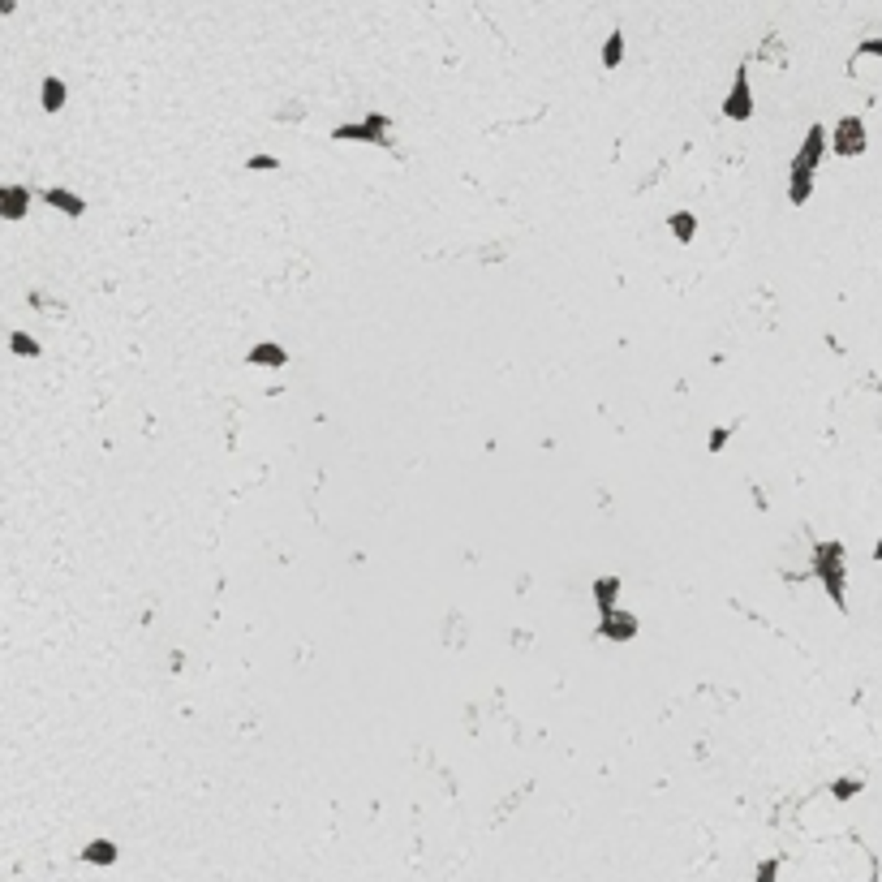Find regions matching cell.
Wrapping results in <instances>:
<instances>
[{"mask_svg": "<svg viewBox=\"0 0 882 882\" xmlns=\"http://www.w3.org/2000/svg\"><path fill=\"white\" fill-rule=\"evenodd\" d=\"M814 572L827 599H831L839 611H848V551L839 539H827V542H814Z\"/></svg>", "mask_w": 882, "mask_h": 882, "instance_id": "cell-1", "label": "cell"}, {"mask_svg": "<svg viewBox=\"0 0 882 882\" xmlns=\"http://www.w3.org/2000/svg\"><path fill=\"white\" fill-rule=\"evenodd\" d=\"M827 151H831V130H827V125H809L801 151H797L792 164H788V177H809V181H814V173L822 168V155H827Z\"/></svg>", "mask_w": 882, "mask_h": 882, "instance_id": "cell-2", "label": "cell"}, {"mask_svg": "<svg viewBox=\"0 0 882 882\" xmlns=\"http://www.w3.org/2000/svg\"><path fill=\"white\" fill-rule=\"evenodd\" d=\"M392 121L383 113H366L362 121H353V125H336L332 130V138L336 143H379V147H392Z\"/></svg>", "mask_w": 882, "mask_h": 882, "instance_id": "cell-3", "label": "cell"}, {"mask_svg": "<svg viewBox=\"0 0 882 882\" xmlns=\"http://www.w3.org/2000/svg\"><path fill=\"white\" fill-rule=\"evenodd\" d=\"M869 147V134H866V121L861 116H839L831 130V151L839 160H857V155H866Z\"/></svg>", "mask_w": 882, "mask_h": 882, "instance_id": "cell-4", "label": "cell"}, {"mask_svg": "<svg viewBox=\"0 0 882 882\" xmlns=\"http://www.w3.org/2000/svg\"><path fill=\"white\" fill-rule=\"evenodd\" d=\"M723 116L745 125L753 121V82H749V65H736V78H732V91L723 99Z\"/></svg>", "mask_w": 882, "mask_h": 882, "instance_id": "cell-5", "label": "cell"}, {"mask_svg": "<svg viewBox=\"0 0 882 882\" xmlns=\"http://www.w3.org/2000/svg\"><path fill=\"white\" fill-rule=\"evenodd\" d=\"M26 212H31V190L0 181V220H26Z\"/></svg>", "mask_w": 882, "mask_h": 882, "instance_id": "cell-6", "label": "cell"}, {"mask_svg": "<svg viewBox=\"0 0 882 882\" xmlns=\"http://www.w3.org/2000/svg\"><path fill=\"white\" fill-rule=\"evenodd\" d=\"M638 629H641L638 616L616 607L611 616H603V624H599V638H607V641H633V638H638Z\"/></svg>", "mask_w": 882, "mask_h": 882, "instance_id": "cell-7", "label": "cell"}, {"mask_svg": "<svg viewBox=\"0 0 882 882\" xmlns=\"http://www.w3.org/2000/svg\"><path fill=\"white\" fill-rule=\"evenodd\" d=\"M39 198L48 203V207H56L61 215H69V220H82L86 215V198L74 194V190H61V185H48V190H39Z\"/></svg>", "mask_w": 882, "mask_h": 882, "instance_id": "cell-8", "label": "cell"}, {"mask_svg": "<svg viewBox=\"0 0 882 882\" xmlns=\"http://www.w3.org/2000/svg\"><path fill=\"white\" fill-rule=\"evenodd\" d=\"M289 362V353H284V344L276 341H259L250 353H245V366H272V371H280Z\"/></svg>", "mask_w": 882, "mask_h": 882, "instance_id": "cell-9", "label": "cell"}, {"mask_svg": "<svg viewBox=\"0 0 882 882\" xmlns=\"http://www.w3.org/2000/svg\"><path fill=\"white\" fill-rule=\"evenodd\" d=\"M65 99H69L65 78L48 74V78H44V86H39V104H44V113H61V108H65Z\"/></svg>", "mask_w": 882, "mask_h": 882, "instance_id": "cell-10", "label": "cell"}, {"mask_svg": "<svg viewBox=\"0 0 882 882\" xmlns=\"http://www.w3.org/2000/svg\"><path fill=\"white\" fill-rule=\"evenodd\" d=\"M616 599H620V577H599V581H594V603H599L603 616L616 611Z\"/></svg>", "mask_w": 882, "mask_h": 882, "instance_id": "cell-11", "label": "cell"}, {"mask_svg": "<svg viewBox=\"0 0 882 882\" xmlns=\"http://www.w3.org/2000/svg\"><path fill=\"white\" fill-rule=\"evenodd\" d=\"M116 857H121V848H116L113 839H91V844L82 848V861H86V866H113Z\"/></svg>", "mask_w": 882, "mask_h": 882, "instance_id": "cell-12", "label": "cell"}, {"mask_svg": "<svg viewBox=\"0 0 882 882\" xmlns=\"http://www.w3.org/2000/svg\"><path fill=\"white\" fill-rule=\"evenodd\" d=\"M668 229H671V237H676V242H693V237H698V215H693V212H671L668 215Z\"/></svg>", "mask_w": 882, "mask_h": 882, "instance_id": "cell-13", "label": "cell"}, {"mask_svg": "<svg viewBox=\"0 0 882 882\" xmlns=\"http://www.w3.org/2000/svg\"><path fill=\"white\" fill-rule=\"evenodd\" d=\"M9 349H14L17 358H39L44 353V344L35 341L31 332H9Z\"/></svg>", "mask_w": 882, "mask_h": 882, "instance_id": "cell-14", "label": "cell"}, {"mask_svg": "<svg viewBox=\"0 0 882 882\" xmlns=\"http://www.w3.org/2000/svg\"><path fill=\"white\" fill-rule=\"evenodd\" d=\"M624 61V35L620 31H611L603 39V69H616Z\"/></svg>", "mask_w": 882, "mask_h": 882, "instance_id": "cell-15", "label": "cell"}, {"mask_svg": "<svg viewBox=\"0 0 882 882\" xmlns=\"http://www.w3.org/2000/svg\"><path fill=\"white\" fill-rule=\"evenodd\" d=\"M861 788H866L861 779H835V784H831V797H835V801H852Z\"/></svg>", "mask_w": 882, "mask_h": 882, "instance_id": "cell-16", "label": "cell"}, {"mask_svg": "<svg viewBox=\"0 0 882 882\" xmlns=\"http://www.w3.org/2000/svg\"><path fill=\"white\" fill-rule=\"evenodd\" d=\"M775 878H779V857H767L758 866V874H753V882H775Z\"/></svg>", "mask_w": 882, "mask_h": 882, "instance_id": "cell-17", "label": "cell"}, {"mask_svg": "<svg viewBox=\"0 0 882 882\" xmlns=\"http://www.w3.org/2000/svg\"><path fill=\"white\" fill-rule=\"evenodd\" d=\"M245 168H250V173H267V168L276 173L280 160H276V155H250V160H245Z\"/></svg>", "mask_w": 882, "mask_h": 882, "instance_id": "cell-18", "label": "cell"}, {"mask_svg": "<svg viewBox=\"0 0 882 882\" xmlns=\"http://www.w3.org/2000/svg\"><path fill=\"white\" fill-rule=\"evenodd\" d=\"M728 440H732V431H728V426H715V431H710V440H706V448H710V452H723Z\"/></svg>", "mask_w": 882, "mask_h": 882, "instance_id": "cell-19", "label": "cell"}, {"mask_svg": "<svg viewBox=\"0 0 882 882\" xmlns=\"http://www.w3.org/2000/svg\"><path fill=\"white\" fill-rule=\"evenodd\" d=\"M857 56H878L882 61V39H866V44L857 48Z\"/></svg>", "mask_w": 882, "mask_h": 882, "instance_id": "cell-20", "label": "cell"}, {"mask_svg": "<svg viewBox=\"0 0 882 882\" xmlns=\"http://www.w3.org/2000/svg\"><path fill=\"white\" fill-rule=\"evenodd\" d=\"M874 560H882V534H878V542H874Z\"/></svg>", "mask_w": 882, "mask_h": 882, "instance_id": "cell-21", "label": "cell"}, {"mask_svg": "<svg viewBox=\"0 0 882 882\" xmlns=\"http://www.w3.org/2000/svg\"><path fill=\"white\" fill-rule=\"evenodd\" d=\"M0 14H14V5H9V0H0Z\"/></svg>", "mask_w": 882, "mask_h": 882, "instance_id": "cell-22", "label": "cell"}]
</instances>
